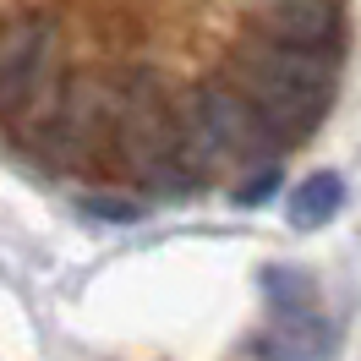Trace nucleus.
<instances>
[{"label":"nucleus","mask_w":361,"mask_h":361,"mask_svg":"<svg viewBox=\"0 0 361 361\" xmlns=\"http://www.w3.org/2000/svg\"><path fill=\"white\" fill-rule=\"evenodd\" d=\"M339 203H345V180L329 176V170H317V176H307L301 186H295V197H290V225H295V230L329 225V219L339 214Z\"/></svg>","instance_id":"7"},{"label":"nucleus","mask_w":361,"mask_h":361,"mask_svg":"<svg viewBox=\"0 0 361 361\" xmlns=\"http://www.w3.org/2000/svg\"><path fill=\"white\" fill-rule=\"evenodd\" d=\"M252 33H269V39H285V44L329 49L334 55L339 33H345V17H339L334 0H257L252 6Z\"/></svg>","instance_id":"5"},{"label":"nucleus","mask_w":361,"mask_h":361,"mask_svg":"<svg viewBox=\"0 0 361 361\" xmlns=\"http://www.w3.org/2000/svg\"><path fill=\"white\" fill-rule=\"evenodd\" d=\"M257 350L269 361H329V329L307 312H279V329L257 339Z\"/></svg>","instance_id":"6"},{"label":"nucleus","mask_w":361,"mask_h":361,"mask_svg":"<svg viewBox=\"0 0 361 361\" xmlns=\"http://www.w3.org/2000/svg\"><path fill=\"white\" fill-rule=\"evenodd\" d=\"M225 82L257 104V115L274 126L279 142H307L312 126L323 121V110H329V99H334L329 88H312V82L279 77V71L252 66V61H241V55H225Z\"/></svg>","instance_id":"2"},{"label":"nucleus","mask_w":361,"mask_h":361,"mask_svg":"<svg viewBox=\"0 0 361 361\" xmlns=\"http://www.w3.org/2000/svg\"><path fill=\"white\" fill-rule=\"evenodd\" d=\"M49 55H55V33L44 17H17L0 39V99H6V121L17 126L23 104L39 88H49Z\"/></svg>","instance_id":"3"},{"label":"nucleus","mask_w":361,"mask_h":361,"mask_svg":"<svg viewBox=\"0 0 361 361\" xmlns=\"http://www.w3.org/2000/svg\"><path fill=\"white\" fill-rule=\"evenodd\" d=\"M274 192H279V170H274V164H263L257 176H247V186L235 192V203H241V208H252V203H269Z\"/></svg>","instance_id":"9"},{"label":"nucleus","mask_w":361,"mask_h":361,"mask_svg":"<svg viewBox=\"0 0 361 361\" xmlns=\"http://www.w3.org/2000/svg\"><path fill=\"white\" fill-rule=\"evenodd\" d=\"M115 142L137 176L154 186L159 197H186L192 192V164L180 154V115L164 110L159 93L126 88L121 93V110H115Z\"/></svg>","instance_id":"1"},{"label":"nucleus","mask_w":361,"mask_h":361,"mask_svg":"<svg viewBox=\"0 0 361 361\" xmlns=\"http://www.w3.org/2000/svg\"><path fill=\"white\" fill-rule=\"evenodd\" d=\"M82 214L110 219V225H132V219H142V203H132V197H82Z\"/></svg>","instance_id":"8"},{"label":"nucleus","mask_w":361,"mask_h":361,"mask_svg":"<svg viewBox=\"0 0 361 361\" xmlns=\"http://www.w3.org/2000/svg\"><path fill=\"white\" fill-rule=\"evenodd\" d=\"M192 99H197V110L214 121V132H219V142L230 148L235 164H247V159H274V148H285V142L274 137V126L257 115V104H252L247 93H235L230 82H208V88H197Z\"/></svg>","instance_id":"4"}]
</instances>
